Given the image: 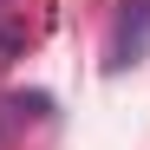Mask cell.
<instances>
[{"mask_svg": "<svg viewBox=\"0 0 150 150\" xmlns=\"http://www.w3.org/2000/svg\"><path fill=\"white\" fill-rule=\"evenodd\" d=\"M144 52H150V0H124V13L111 26V46H105V65L124 72V65H137Z\"/></svg>", "mask_w": 150, "mask_h": 150, "instance_id": "obj_1", "label": "cell"}, {"mask_svg": "<svg viewBox=\"0 0 150 150\" xmlns=\"http://www.w3.org/2000/svg\"><path fill=\"white\" fill-rule=\"evenodd\" d=\"M39 117H52V98L46 91H7L0 98V150L26 131V124H39Z\"/></svg>", "mask_w": 150, "mask_h": 150, "instance_id": "obj_2", "label": "cell"}, {"mask_svg": "<svg viewBox=\"0 0 150 150\" xmlns=\"http://www.w3.org/2000/svg\"><path fill=\"white\" fill-rule=\"evenodd\" d=\"M20 52H26V26L20 20H0V65H13Z\"/></svg>", "mask_w": 150, "mask_h": 150, "instance_id": "obj_3", "label": "cell"}]
</instances>
